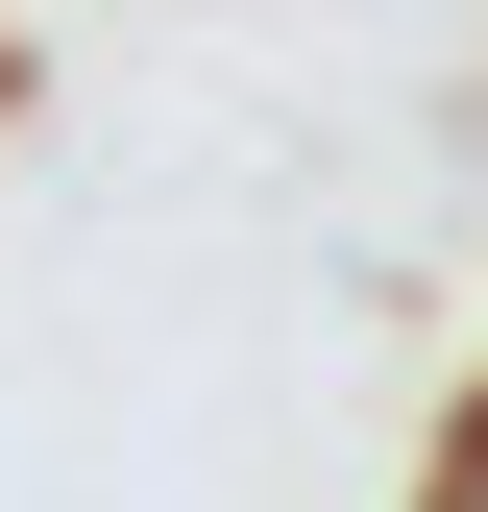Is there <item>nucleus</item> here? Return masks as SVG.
Here are the masks:
<instances>
[{
    "instance_id": "f257e3e1",
    "label": "nucleus",
    "mask_w": 488,
    "mask_h": 512,
    "mask_svg": "<svg viewBox=\"0 0 488 512\" xmlns=\"http://www.w3.org/2000/svg\"><path fill=\"white\" fill-rule=\"evenodd\" d=\"M440 512H488V391H464V439H440Z\"/></svg>"
}]
</instances>
